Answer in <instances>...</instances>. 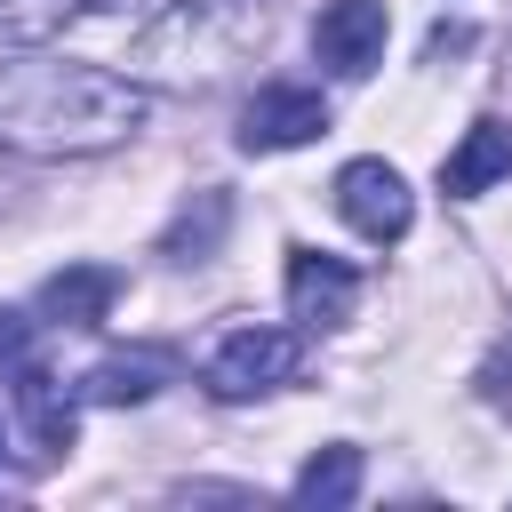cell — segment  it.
Instances as JSON below:
<instances>
[{
	"label": "cell",
	"mask_w": 512,
	"mask_h": 512,
	"mask_svg": "<svg viewBox=\"0 0 512 512\" xmlns=\"http://www.w3.org/2000/svg\"><path fill=\"white\" fill-rule=\"evenodd\" d=\"M152 120L144 80L104 64H0V160H88Z\"/></svg>",
	"instance_id": "1"
},
{
	"label": "cell",
	"mask_w": 512,
	"mask_h": 512,
	"mask_svg": "<svg viewBox=\"0 0 512 512\" xmlns=\"http://www.w3.org/2000/svg\"><path fill=\"white\" fill-rule=\"evenodd\" d=\"M248 40H264L256 0H168L160 24L136 40V64L160 80H216Z\"/></svg>",
	"instance_id": "2"
},
{
	"label": "cell",
	"mask_w": 512,
	"mask_h": 512,
	"mask_svg": "<svg viewBox=\"0 0 512 512\" xmlns=\"http://www.w3.org/2000/svg\"><path fill=\"white\" fill-rule=\"evenodd\" d=\"M296 368H304V336H296V328H232V336H216V352L200 360V384H208L216 400H256V392L296 384Z\"/></svg>",
	"instance_id": "3"
},
{
	"label": "cell",
	"mask_w": 512,
	"mask_h": 512,
	"mask_svg": "<svg viewBox=\"0 0 512 512\" xmlns=\"http://www.w3.org/2000/svg\"><path fill=\"white\" fill-rule=\"evenodd\" d=\"M336 216L360 232V240H400L408 224H416V192H408V176L392 168V160H344L336 168Z\"/></svg>",
	"instance_id": "4"
},
{
	"label": "cell",
	"mask_w": 512,
	"mask_h": 512,
	"mask_svg": "<svg viewBox=\"0 0 512 512\" xmlns=\"http://www.w3.org/2000/svg\"><path fill=\"white\" fill-rule=\"evenodd\" d=\"M312 136H328L320 88L272 80V88H256L248 112H240V152H296V144H312Z\"/></svg>",
	"instance_id": "5"
},
{
	"label": "cell",
	"mask_w": 512,
	"mask_h": 512,
	"mask_svg": "<svg viewBox=\"0 0 512 512\" xmlns=\"http://www.w3.org/2000/svg\"><path fill=\"white\" fill-rule=\"evenodd\" d=\"M360 304V272L344 256H320V248H288V320L304 328H344Z\"/></svg>",
	"instance_id": "6"
},
{
	"label": "cell",
	"mask_w": 512,
	"mask_h": 512,
	"mask_svg": "<svg viewBox=\"0 0 512 512\" xmlns=\"http://www.w3.org/2000/svg\"><path fill=\"white\" fill-rule=\"evenodd\" d=\"M384 32H392L384 0H328V8L312 16V48H320V64L344 72V80H360V72L384 56Z\"/></svg>",
	"instance_id": "7"
},
{
	"label": "cell",
	"mask_w": 512,
	"mask_h": 512,
	"mask_svg": "<svg viewBox=\"0 0 512 512\" xmlns=\"http://www.w3.org/2000/svg\"><path fill=\"white\" fill-rule=\"evenodd\" d=\"M504 176H512V128H504V120H472L464 144L440 160V192H448V200H480V192L504 184Z\"/></svg>",
	"instance_id": "8"
},
{
	"label": "cell",
	"mask_w": 512,
	"mask_h": 512,
	"mask_svg": "<svg viewBox=\"0 0 512 512\" xmlns=\"http://www.w3.org/2000/svg\"><path fill=\"white\" fill-rule=\"evenodd\" d=\"M112 296H120V272L112 264H64L40 288V312H48V328H96L112 312Z\"/></svg>",
	"instance_id": "9"
},
{
	"label": "cell",
	"mask_w": 512,
	"mask_h": 512,
	"mask_svg": "<svg viewBox=\"0 0 512 512\" xmlns=\"http://www.w3.org/2000/svg\"><path fill=\"white\" fill-rule=\"evenodd\" d=\"M96 8H136V0H0V48H48Z\"/></svg>",
	"instance_id": "10"
},
{
	"label": "cell",
	"mask_w": 512,
	"mask_h": 512,
	"mask_svg": "<svg viewBox=\"0 0 512 512\" xmlns=\"http://www.w3.org/2000/svg\"><path fill=\"white\" fill-rule=\"evenodd\" d=\"M160 376H168V368H160L152 352H120V360H96V368L80 376V400H88V408H144V400L160 392Z\"/></svg>",
	"instance_id": "11"
},
{
	"label": "cell",
	"mask_w": 512,
	"mask_h": 512,
	"mask_svg": "<svg viewBox=\"0 0 512 512\" xmlns=\"http://www.w3.org/2000/svg\"><path fill=\"white\" fill-rule=\"evenodd\" d=\"M16 408H24V424H32V440L56 456V448H72V392L48 376V368H32V360H16Z\"/></svg>",
	"instance_id": "12"
},
{
	"label": "cell",
	"mask_w": 512,
	"mask_h": 512,
	"mask_svg": "<svg viewBox=\"0 0 512 512\" xmlns=\"http://www.w3.org/2000/svg\"><path fill=\"white\" fill-rule=\"evenodd\" d=\"M224 224H232V200L208 184V192H192V208L160 232V256H168V264H208L216 240H224Z\"/></svg>",
	"instance_id": "13"
},
{
	"label": "cell",
	"mask_w": 512,
	"mask_h": 512,
	"mask_svg": "<svg viewBox=\"0 0 512 512\" xmlns=\"http://www.w3.org/2000/svg\"><path fill=\"white\" fill-rule=\"evenodd\" d=\"M352 496H360V448H352V440L312 448V456H304V472H296V504L336 512V504H352Z\"/></svg>",
	"instance_id": "14"
},
{
	"label": "cell",
	"mask_w": 512,
	"mask_h": 512,
	"mask_svg": "<svg viewBox=\"0 0 512 512\" xmlns=\"http://www.w3.org/2000/svg\"><path fill=\"white\" fill-rule=\"evenodd\" d=\"M0 360H8V368L24 360V320H16V312H0Z\"/></svg>",
	"instance_id": "15"
},
{
	"label": "cell",
	"mask_w": 512,
	"mask_h": 512,
	"mask_svg": "<svg viewBox=\"0 0 512 512\" xmlns=\"http://www.w3.org/2000/svg\"><path fill=\"white\" fill-rule=\"evenodd\" d=\"M136 8H168V0H136Z\"/></svg>",
	"instance_id": "16"
}]
</instances>
